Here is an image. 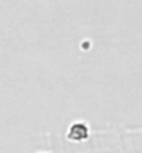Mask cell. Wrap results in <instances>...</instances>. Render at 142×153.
I'll list each match as a JSON object with an SVG mask.
<instances>
[{"label":"cell","mask_w":142,"mask_h":153,"mask_svg":"<svg viewBox=\"0 0 142 153\" xmlns=\"http://www.w3.org/2000/svg\"><path fill=\"white\" fill-rule=\"evenodd\" d=\"M68 139L75 142H81L88 139L89 137V129H88V125L85 123H74L68 129Z\"/></svg>","instance_id":"1"}]
</instances>
